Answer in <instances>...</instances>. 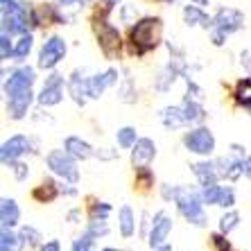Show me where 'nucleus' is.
I'll list each match as a JSON object with an SVG mask.
<instances>
[{
    "label": "nucleus",
    "mask_w": 251,
    "mask_h": 251,
    "mask_svg": "<svg viewBox=\"0 0 251 251\" xmlns=\"http://www.w3.org/2000/svg\"><path fill=\"white\" fill-rule=\"evenodd\" d=\"M88 233L93 235V238H98V235H106L109 233V226H106L104 220H95L93 217V222H91V226H88Z\"/></svg>",
    "instance_id": "2f4dec72"
},
{
    "label": "nucleus",
    "mask_w": 251,
    "mask_h": 251,
    "mask_svg": "<svg viewBox=\"0 0 251 251\" xmlns=\"http://www.w3.org/2000/svg\"><path fill=\"white\" fill-rule=\"evenodd\" d=\"M29 50H32V36L23 34L21 39H18L16 48H14V57H16V59H25L29 54Z\"/></svg>",
    "instance_id": "cd10ccee"
},
{
    "label": "nucleus",
    "mask_w": 251,
    "mask_h": 251,
    "mask_svg": "<svg viewBox=\"0 0 251 251\" xmlns=\"http://www.w3.org/2000/svg\"><path fill=\"white\" fill-rule=\"evenodd\" d=\"M109 213H111V206L104 204V201H98V204L93 206V217L95 220H106Z\"/></svg>",
    "instance_id": "f704fd0d"
},
{
    "label": "nucleus",
    "mask_w": 251,
    "mask_h": 251,
    "mask_svg": "<svg viewBox=\"0 0 251 251\" xmlns=\"http://www.w3.org/2000/svg\"><path fill=\"white\" fill-rule=\"evenodd\" d=\"M242 23H245V16H242L238 9H231V7L220 9L217 16L213 18V43H215V46H222L224 39H226L231 32L242 27Z\"/></svg>",
    "instance_id": "20e7f679"
},
{
    "label": "nucleus",
    "mask_w": 251,
    "mask_h": 251,
    "mask_svg": "<svg viewBox=\"0 0 251 251\" xmlns=\"http://www.w3.org/2000/svg\"><path fill=\"white\" fill-rule=\"evenodd\" d=\"M118 82V70H106L102 75H95L88 79V98H100L111 84Z\"/></svg>",
    "instance_id": "4468645a"
},
{
    "label": "nucleus",
    "mask_w": 251,
    "mask_h": 251,
    "mask_svg": "<svg viewBox=\"0 0 251 251\" xmlns=\"http://www.w3.org/2000/svg\"><path fill=\"white\" fill-rule=\"evenodd\" d=\"M245 175H247V176H249V179H251V156H249V158H247V161H245Z\"/></svg>",
    "instance_id": "79ce46f5"
},
{
    "label": "nucleus",
    "mask_w": 251,
    "mask_h": 251,
    "mask_svg": "<svg viewBox=\"0 0 251 251\" xmlns=\"http://www.w3.org/2000/svg\"><path fill=\"white\" fill-rule=\"evenodd\" d=\"M66 54V41L61 36H52V39H48L46 46L41 48V52H39V68L43 70H50L64 59Z\"/></svg>",
    "instance_id": "0eeeda50"
},
{
    "label": "nucleus",
    "mask_w": 251,
    "mask_h": 251,
    "mask_svg": "<svg viewBox=\"0 0 251 251\" xmlns=\"http://www.w3.org/2000/svg\"><path fill=\"white\" fill-rule=\"evenodd\" d=\"M86 0H59V5H64V7H70V5H84Z\"/></svg>",
    "instance_id": "ea45409f"
},
{
    "label": "nucleus",
    "mask_w": 251,
    "mask_h": 251,
    "mask_svg": "<svg viewBox=\"0 0 251 251\" xmlns=\"http://www.w3.org/2000/svg\"><path fill=\"white\" fill-rule=\"evenodd\" d=\"M190 168H193L195 176H197L199 183H201L204 188L215 186L217 183V170H215L213 163H195V165H190Z\"/></svg>",
    "instance_id": "f3484780"
},
{
    "label": "nucleus",
    "mask_w": 251,
    "mask_h": 251,
    "mask_svg": "<svg viewBox=\"0 0 251 251\" xmlns=\"http://www.w3.org/2000/svg\"><path fill=\"white\" fill-rule=\"evenodd\" d=\"M183 113H186L188 123H199V120L204 118V109H201V104H197V102L190 100V98H188L186 104H183Z\"/></svg>",
    "instance_id": "393cba45"
},
{
    "label": "nucleus",
    "mask_w": 251,
    "mask_h": 251,
    "mask_svg": "<svg viewBox=\"0 0 251 251\" xmlns=\"http://www.w3.org/2000/svg\"><path fill=\"white\" fill-rule=\"evenodd\" d=\"M118 222H120V233H123L125 238H131V235H134L136 220H134V210L129 208V206H123V208H120Z\"/></svg>",
    "instance_id": "412c9836"
},
{
    "label": "nucleus",
    "mask_w": 251,
    "mask_h": 251,
    "mask_svg": "<svg viewBox=\"0 0 251 251\" xmlns=\"http://www.w3.org/2000/svg\"><path fill=\"white\" fill-rule=\"evenodd\" d=\"M32 195H34L36 201H41V204H48V201H52V199L59 195L57 183L48 179V181H43L41 186H36V188H34V193H32Z\"/></svg>",
    "instance_id": "5701e85b"
},
{
    "label": "nucleus",
    "mask_w": 251,
    "mask_h": 251,
    "mask_svg": "<svg viewBox=\"0 0 251 251\" xmlns=\"http://www.w3.org/2000/svg\"><path fill=\"white\" fill-rule=\"evenodd\" d=\"M14 175H16V179H18V181H23L25 176L29 175L27 165H23V163H14Z\"/></svg>",
    "instance_id": "4c0bfd02"
},
{
    "label": "nucleus",
    "mask_w": 251,
    "mask_h": 251,
    "mask_svg": "<svg viewBox=\"0 0 251 251\" xmlns=\"http://www.w3.org/2000/svg\"><path fill=\"white\" fill-rule=\"evenodd\" d=\"M23 233L16 235L12 233L9 228H2V235H0V251H21L23 247Z\"/></svg>",
    "instance_id": "4be33fe9"
},
{
    "label": "nucleus",
    "mask_w": 251,
    "mask_h": 251,
    "mask_svg": "<svg viewBox=\"0 0 251 251\" xmlns=\"http://www.w3.org/2000/svg\"><path fill=\"white\" fill-rule=\"evenodd\" d=\"M27 147H29V140L25 138V136H12V138L2 145V152H0L2 163H14L18 156H23V154L27 152Z\"/></svg>",
    "instance_id": "ddd939ff"
},
{
    "label": "nucleus",
    "mask_w": 251,
    "mask_h": 251,
    "mask_svg": "<svg viewBox=\"0 0 251 251\" xmlns=\"http://www.w3.org/2000/svg\"><path fill=\"white\" fill-rule=\"evenodd\" d=\"M93 240L95 238L86 231L82 238H77L75 242H73V249H70V251H91V247H93Z\"/></svg>",
    "instance_id": "7c9ffc66"
},
{
    "label": "nucleus",
    "mask_w": 251,
    "mask_h": 251,
    "mask_svg": "<svg viewBox=\"0 0 251 251\" xmlns=\"http://www.w3.org/2000/svg\"><path fill=\"white\" fill-rule=\"evenodd\" d=\"M183 145H186L190 152L208 156V154H213V150H215V136H213L210 129L199 127V129L188 131V134L183 136Z\"/></svg>",
    "instance_id": "423d86ee"
},
{
    "label": "nucleus",
    "mask_w": 251,
    "mask_h": 251,
    "mask_svg": "<svg viewBox=\"0 0 251 251\" xmlns=\"http://www.w3.org/2000/svg\"><path fill=\"white\" fill-rule=\"evenodd\" d=\"M176 206L181 210V215L186 217L190 224L195 226H204L206 224V213H204V199L199 197L193 190H186V188H179V195H176Z\"/></svg>",
    "instance_id": "7ed1b4c3"
},
{
    "label": "nucleus",
    "mask_w": 251,
    "mask_h": 251,
    "mask_svg": "<svg viewBox=\"0 0 251 251\" xmlns=\"http://www.w3.org/2000/svg\"><path fill=\"white\" fill-rule=\"evenodd\" d=\"M161 29H163V23L161 18H154V16H147V18H140L138 23L131 27L129 32V41H131V48L138 57L147 54L150 50L158 46L161 41Z\"/></svg>",
    "instance_id": "f257e3e1"
},
{
    "label": "nucleus",
    "mask_w": 251,
    "mask_h": 251,
    "mask_svg": "<svg viewBox=\"0 0 251 251\" xmlns=\"http://www.w3.org/2000/svg\"><path fill=\"white\" fill-rule=\"evenodd\" d=\"M48 168L52 170L57 176H61L64 181H70V183L79 181V172H77V165H75V156L68 154L66 150H54V152L48 154Z\"/></svg>",
    "instance_id": "39448f33"
},
{
    "label": "nucleus",
    "mask_w": 251,
    "mask_h": 251,
    "mask_svg": "<svg viewBox=\"0 0 251 251\" xmlns=\"http://www.w3.org/2000/svg\"><path fill=\"white\" fill-rule=\"evenodd\" d=\"M14 5H16L14 0H2V14H5V12H9V9H12Z\"/></svg>",
    "instance_id": "a19ab883"
},
{
    "label": "nucleus",
    "mask_w": 251,
    "mask_h": 251,
    "mask_svg": "<svg viewBox=\"0 0 251 251\" xmlns=\"http://www.w3.org/2000/svg\"><path fill=\"white\" fill-rule=\"evenodd\" d=\"M161 118H163V125L165 127H181V125H186V113H183V109H179V106H168V109H163V113H161Z\"/></svg>",
    "instance_id": "aec40b11"
},
{
    "label": "nucleus",
    "mask_w": 251,
    "mask_h": 251,
    "mask_svg": "<svg viewBox=\"0 0 251 251\" xmlns=\"http://www.w3.org/2000/svg\"><path fill=\"white\" fill-rule=\"evenodd\" d=\"M158 249H161V251H170V247H165V245H163V247H158Z\"/></svg>",
    "instance_id": "37998d69"
},
{
    "label": "nucleus",
    "mask_w": 251,
    "mask_h": 251,
    "mask_svg": "<svg viewBox=\"0 0 251 251\" xmlns=\"http://www.w3.org/2000/svg\"><path fill=\"white\" fill-rule=\"evenodd\" d=\"M9 54H14V50H12V46H9V34H7V29H2V36H0V57L9 59Z\"/></svg>",
    "instance_id": "72a5a7b5"
},
{
    "label": "nucleus",
    "mask_w": 251,
    "mask_h": 251,
    "mask_svg": "<svg viewBox=\"0 0 251 251\" xmlns=\"http://www.w3.org/2000/svg\"><path fill=\"white\" fill-rule=\"evenodd\" d=\"M2 16H5L2 29L14 32V34H25L29 27L39 25V18H36L34 9L29 7V2H16V5H14L9 12L2 14Z\"/></svg>",
    "instance_id": "f03ea898"
},
{
    "label": "nucleus",
    "mask_w": 251,
    "mask_h": 251,
    "mask_svg": "<svg viewBox=\"0 0 251 251\" xmlns=\"http://www.w3.org/2000/svg\"><path fill=\"white\" fill-rule=\"evenodd\" d=\"M213 245L217 247V251H231V245H228V240L222 238V235H213Z\"/></svg>",
    "instance_id": "e433bc0d"
},
{
    "label": "nucleus",
    "mask_w": 251,
    "mask_h": 251,
    "mask_svg": "<svg viewBox=\"0 0 251 251\" xmlns=\"http://www.w3.org/2000/svg\"><path fill=\"white\" fill-rule=\"evenodd\" d=\"M136 129L131 127H123L120 131H118V145L125 147V150H129V147H134L136 145Z\"/></svg>",
    "instance_id": "bb28decb"
},
{
    "label": "nucleus",
    "mask_w": 251,
    "mask_h": 251,
    "mask_svg": "<svg viewBox=\"0 0 251 251\" xmlns=\"http://www.w3.org/2000/svg\"><path fill=\"white\" fill-rule=\"evenodd\" d=\"M102 251H118V249H102Z\"/></svg>",
    "instance_id": "c03bdc74"
},
{
    "label": "nucleus",
    "mask_w": 251,
    "mask_h": 251,
    "mask_svg": "<svg viewBox=\"0 0 251 251\" xmlns=\"http://www.w3.org/2000/svg\"><path fill=\"white\" fill-rule=\"evenodd\" d=\"M220 197H222V188L217 186H208L204 188V193H201V199H204V204H220Z\"/></svg>",
    "instance_id": "c756f323"
},
{
    "label": "nucleus",
    "mask_w": 251,
    "mask_h": 251,
    "mask_svg": "<svg viewBox=\"0 0 251 251\" xmlns=\"http://www.w3.org/2000/svg\"><path fill=\"white\" fill-rule=\"evenodd\" d=\"M238 222H240V215L231 210V213L222 215V220H220V231H222V233H231V231L238 226Z\"/></svg>",
    "instance_id": "c85d7f7f"
},
{
    "label": "nucleus",
    "mask_w": 251,
    "mask_h": 251,
    "mask_svg": "<svg viewBox=\"0 0 251 251\" xmlns=\"http://www.w3.org/2000/svg\"><path fill=\"white\" fill-rule=\"evenodd\" d=\"M23 238H25V242H29V247H39V242H41V233L32 226L23 228Z\"/></svg>",
    "instance_id": "473e14b6"
},
{
    "label": "nucleus",
    "mask_w": 251,
    "mask_h": 251,
    "mask_svg": "<svg viewBox=\"0 0 251 251\" xmlns=\"http://www.w3.org/2000/svg\"><path fill=\"white\" fill-rule=\"evenodd\" d=\"M34 70L29 68H21V70H16V73H12V77L5 82V93H7V98L9 95H14V93H21V91H29L32 88V84H34Z\"/></svg>",
    "instance_id": "1a4fd4ad"
},
{
    "label": "nucleus",
    "mask_w": 251,
    "mask_h": 251,
    "mask_svg": "<svg viewBox=\"0 0 251 251\" xmlns=\"http://www.w3.org/2000/svg\"><path fill=\"white\" fill-rule=\"evenodd\" d=\"M64 147H66V152L73 154V156L79 158V161L93 156V150H91V145H88V143H84L82 138H77V136H70V138H66V145Z\"/></svg>",
    "instance_id": "a211bd4d"
},
{
    "label": "nucleus",
    "mask_w": 251,
    "mask_h": 251,
    "mask_svg": "<svg viewBox=\"0 0 251 251\" xmlns=\"http://www.w3.org/2000/svg\"><path fill=\"white\" fill-rule=\"evenodd\" d=\"M61 100H64V79H61V75H52L46 82V86H43L41 95H39V102L43 106H54Z\"/></svg>",
    "instance_id": "9b49d317"
},
{
    "label": "nucleus",
    "mask_w": 251,
    "mask_h": 251,
    "mask_svg": "<svg viewBox=\"0 0 251 251\" xmlns=\"http://www.w3.org/2000/svg\"><path fill=\"white\" fill-rule=\"evenodd\" d=\"M170 231H172V220H170L165 213H158L152 222V231H150V247H152V249L163 247Z\"/></svg>",
    "instance_id": "9d476101"
},
{
    "label": "nucleus",
    "mask_w": 251,
    "mask_h": 251,
    "mask_svg": "<svg viewBox=\"0 0 251 251\" xmlns=\"http://www.w3.org/2000/svg\"><path fill=\"white\" fill-rule=\"evenodd\" d=\"M235 98H238L240 104H245L247 109H251V79H242V82H238Z\"/></svg>",
    "instance_id": "a878e982"
},
{
    "label": "nucleus",
    "mask_w": 251,
    "mask_h": 251,
    "mask_svg": "<svg viewBox=\"0 0 251 251\" xmlns=\"http://www.w3.org/2000/svg\"><path fill=\"white\" fill-rule=\"evenodd\" d=\"M235 204V195L231 188H222V197H220V204L217 206H224V208H231Z\"/></svg>",
    "instance_id": "c9c22d12"
},
{
    "label": "nucleus",
    "mask_w": 251,
    "mask_h": 251,
    "mask_svg": "<svg viewBox=\"0 0 251 251\" xmlns=\"http://www.w3.org/2000/svg\"><path fill=\"white\" fill-rule=\"evenodd\" d=\"M183 18H186L188 25H201V27H213V21H210L208 16H206L199 7L195 5H188L186 9H183Z\"/></svg>",
    "instance_id": "6ab92c4d"
},
{
    "label": "nucleus",
    "mask_w": 251,
    "mask_h": 251,
    "mask_svg": "<svg viewBox=\"0 0 251 251\" xmlns=\"http://www.w3.org/2000/svg\"><path fill=\"white\" fill-rule=\"evenodd\" d=\"M220 175L222 176H226V179H238L242 172H245V158H242V147H238V145H233V154L231 156H224V158H220Z\"/></svg>",
    "instance_id": "6e6552de"
},
{
    "label": "nucleus",
    "mask_w": 251,
    "mask_h": 251,
    "mask_svg": "<svg viewBox=\"0 0 251 251\" xmlns=\"http://www.w3.org/2000/svg\"><path fill=\"white\" fill-rule=\"evenodd\" d=\"M156 156V145L150 138H138L134 150H131V163L136 168H147L152 163V158Z\"/></svg>",
    "instance_id": "f8f14e48"
},
{
    "label": "nucleus",
    "mask_w": 251,
    "mask_h": 251,
    "mask_svg": "<svg viewBox=\"0 0 251 251\" xmlns=\"http://www.w3.org/2000/svg\"><path fill=\"white\" fill-rule=\"evenodd\" d=\"M41 251H61V245H59L57 240H50V242H46V245H43Z\"/></svg>",
    "instance_id": "58836bf2"
},
{
    "label": "nucleus",
    "mask_w": 251,
    "mask_h": 251,
    "mask_svg": "<svg viewBox=\"0 0 251 251\" xmlns=\"http://www.w3.org/2000/svg\"><path fill=\"white\" fill-rule=\"evenodd\" d=\"M29 104H32V88H29V91H21V93L9 95V104H7L9 116H12L14 120H21V118L27 113Z\"/></svg>",
    "instance_id": "2eb2a0df"
},
{
    "label": "nucleus",
    "mask_w": 251,
    "mask_h": 251,
    "mask_svg": "<svg viewBox=\"0 0 251 251\" xmlns=\"http://www.w3.org/2000/svg\"><path fill=\"white\" fill-rule=\"evenodd\" d=\"M21 220V210H18L16 201L14 199H2L0 204V222H2V228H12L14 224H18Z\"/></svg>",
    "instance_id": "dca6fc26"
},
{
    "label": "nucleus",
    "mask_w": 251,
    "mask_h": 251,
    "mask_svg": "<svg viewBox=\"0 0 251 251\" xmlns=\"http://www.w3.org/2000/svg\"><path fill=\"white\" fill-rule=\"evenodd\" d=\"M70 95L75 98L77 104H84L88 95V79H82L79 75H73V79H70Z\"/></svg>",
    "instance_id": "b1692460"
}]
</instances>
